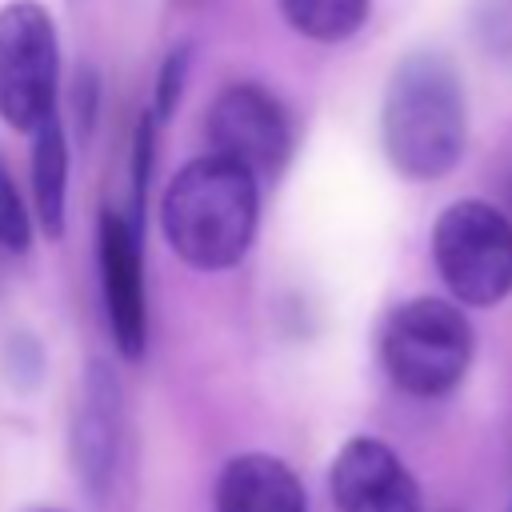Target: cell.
Returning a JSON list of instances; mask_svg holds the SVG:
<instances>
[{
    "mask_svg": "<svg viewBox=\"0 0 512 512\" xmlns=\"http://www.w3.org/2000/svg\"><path fill=\"white\" fill-rule=\"evenodd\" d=\"M380 132L392 168L412 180H436L456 168L464 148V92L440 52H412L396 64Z\"/></svg>",
    "mask_w": 512,
    "mask_h": 512,
    "instance_id": "1",
    "label": "cell"
},
{
    "mask_svg": "<svg viewBox=\"0 0 512 512\" xmlns=\"http://www.w3.org/2000/svg\"><path fill=\"white\" fill-rule=\"evenodd\" d=\"M160 224L176 256L192 268H228L248 252L256 232V180L220 156H200L172 176Z\"/></svg>",
    "mask_w": 512,
    "mask_h": 512,
    "instance_id": "2",
    "label": "cell"
},
{
    "mask_svg": "<svg viewBox=\"0 0 512 512\" xmlns=\"http://www.w3.org/2000/svg\"><path fill=\"white\" fill-rule=\"evenodd\" d=\"M384 368L396 388L412 396H440L460 384L472 360V328L460 308L420 296L400 304L380 340Z\"/></svg>",
    "mask_w": 512,
    "mask_h": 512,
    "instance_id": "3",
    "label": "cell"
},
{
    "mask_svg": "<svg viewBox=\"0 0 512 512\" xmlns=\"http://www.w3.org/2000/svg\"><path fill=\"white\" fill-rule=\"evenodd\" d=\"M432 256L464 304H496L512 288V224L484 200H460L432 228Z\"/></svg>",
    "mask_w": 512,
    "mask_h": 512,
    "instance_id": "4",
    "label": "cell"
},
{
    "mask_svg": "<svg viewBox=\"0 0 512 512\" xmlns=\"http://www.w3.org/2000/svg\"><path fill=\"white\" fill-rule=\"evenodd\" d=\"M56 28L52 16L32 4L16 0L0 8V120L36 132L52 120L56 104Z\"/></svg>",
    "mask_w": 512,
    "mask_h": 512,
    "instance_id": "5",
    "label": "cell"
},
{
    "mask_svg": "<svg viewBox=\"0 0 512 512\" xmlns=\"http://www.w3.org/2000/svg\"><path fill=\"white\" fill-rule=\"evenodd\" d=\"M208 156L244 168L252 180L272 176L292 148V128L276 96L256 84H232L208 108Z\"/></svg>",
    "mask_w": 512,
    "mask_h": 512,
    "instance_id": "6",
    "label": "cell"
},
{
    "mask_svg": "<svg viewBox=\"0 0 512 512\" xmlns=\"http://www.w3.org/2000/svg\"><path fill=\"white\" fill-rule=\"evenodd\" d=\"M328 484L340 512H420V488L404 460L368 436H356L336 452Z\"/></svg>",
    "mask_w": 512,
    "mask_h": 512,
    "instance_id": "7",
    "label": "cell"
},
{
    "mask_svg": "<svg viewBox=\"0 0 512 512\" xmlns=\"http://www.w3.org/2000/svg\"><path fill=\"white\" fill-rule=\"evenodd\" d=\"M100 280H104V308L116 348L136 360L148 344V308H144V276H140V244L136 228L104 212L100 216Z\"/></svg>",
    "mask_w": 512,
    "mask_h": 512,
    "instance_id": "8",
    "label": "cell"
},
{
    "mask_svg": "<svg viewBox=\"0 0 512 512\" xmlns=\"http://www.w3.org/2000/svg\"><path fill=\"white\" fill-rule=\"evenodd\" d=\"M216 512H308L300 480L264 452L228 460L216 484Z\"/></svg>",
    "mask_w": 512,
    "mask_h": 512,
    "instance_id": "9",
    "label": "cell"
},
{
    "mask_svg": "<svg viewBox=\"0 0 512 512\" xmlns=\"http://www.w3.org/2000/svg\"><path fill=\"white\" fill-rule=\"evenodd\" d=\"M116 380L92 364L88 372V384H84V404H80V416H76V464L80 472L100 484L108 472H112V460H116Z\"/></svg>",
    "mask_w": 512,
    "mask_h": 512,
    "instance_id": "10",
    "label": "cell"
},
{
    "mask_svg": "<svg viewBox=\"0 0 512 512\" xmlns=\"http://www.w3.org/2000/svg\"><path fill=\"white\" fill-rule=\"evenodd\" d=\"M32 188H36L40 224L52 236H60V228H64V188H68V144H64V132H60L56 116L36 128V144H32Z\"/></svg>",
    "mask_w": 512,
    "mask_h": 512,
    "instance_id": "11",
    "label": "cell"
},
{
    "mask_svg": "<svg viewBox=\"0 0 512 512\" xmlns=\"http://www.w3.org/2000/svg\"><path fill=\"white\" fill-rule=\"evenodd\" d=\"M288 24L308 36V40H348L364 16H368V0H280Z\"/></svg>",
    "mask_w": 512,
    "mask_h": 512,
    "instance_id": "12",
    "label": "cell"
},
{
    "mask_svg": "<svg viewBox=\"0 0 512 512\" xmlns=\"http://www.w3.org/2000/svg\"><path fill=\"white\" fill-rule=\"evenodd\" d=\"M28 212H24V200L12 184V176L0 168V244L12 248V252H24L28 248Z\"/></svg>",
    "mask_w": 512,
    "mask_h": 512,
    "instance_id": "13",
    "label": "cell"
},
{
    "mask_svg": "<svg viewBox=\"0 0 512 512\" xmlns=\"http://www.w3.org/2000/svg\"><path fill=\"white\" fill-rule=\"evenodd\" d=\"M184 56L188 52H172L168 56V64H164V76H160V116H168L172 112V104L180 100V76H184Z\"/></svg>",
    "mask_w": 512,
    "mask_h": 512,
    "instance_id": "14",
    "label": "cell"
}]
</instances>
